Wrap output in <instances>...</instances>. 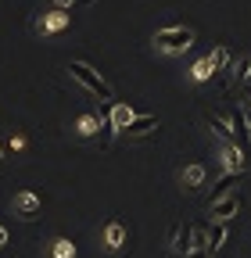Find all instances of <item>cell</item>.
<instances>
[{"mask_svg": "<svg viewBox=\"0 0 251 258\" xmlns=\"http://www.w3.org/2000/svg\"><path fill=\"white\" fill-rule=\"evenodd\" d=\"M205 176H208L205 165H186V169H183V186H186V190H198V186L205 183Z\"/></svg>", "mask_w": 251, "mask_h": 258, "instance_id": "4fadbf2b", "label": "cell"}, {"mask_svg": "<svg viewBox=\"0 0 251 258\" xmlns=\"http://www.w3.org/2000/svg\"><path fill=\"white\" fill-rule=\"evenodd\" d=\"M212 72H215V69H212V61H208V57H201V61L194 64V69H191L194 83H205V79H212Z\"/></svg>", "mask_w": 251, "mask_h": 258, "instance_id": "d6986e66", "label": "cell"}, {"mask_svg": "<svg viewBox=\"0 0 251 258\" xmlns=\"http://www.w3.org/2000/svg\"><path fill=\"white\" fill-rule=\"evenodd\" d=\"M65 72H69L83 90H90L93 97H101V101H108V104L115 101V90L108 86V79H104L101 72H93L86 61H69V64H65Z\"/></svg>", "mask_w": 251, "mask_h": 258, "instance_id": "6da1fadb", "label": "cell"}, {"mask_svg": "<svg viewBox=\"0 0 251 258\" xmlns=\"http://www.w3.org/2000/svg\"><path fill=\"white\" fill-rule=\"evenodd\" d=\"M83 4H93V0H83Z\"/></svg>", "mask_w": 251, "mask_h": 258, "instance_id": "d4e9b609", "label": "cell"}, {"mask_svg": "<svg viewBox=\"0 0 251 258\" xmlns=\"http://www.w3.org/2000/svg\"><path fill=\"white\" fill-rule=\"evenodd\" d=\"M69 25H72V11H65V8H54V11H47V15L36 18V32H43V36L61 32V29H69Z\"/></svg>", "mask_w": 251, "mask_h": 258, "instance_id": "3957f363", "label": "cell"}, {"mask_svg": "<svg viewBox=\"0 0 251 258\" xmlns=\"http://www.w3.org/2000/svg\"><path fill=\"white\" fill-rule=\"evenodd\" d=\"M240 176H244V172H226L223 179H219V183H215V190H212V205H215V201H223L226 194H230V186H233Z\"/></svg>", "mask_w": 251, "mask_h": 258, "instance_id": "5bb4252c", "label": "cell"}, {"mask_svg": "<svg viewBox=\"0 0 251 258\" xmlns=\"http://www.w3.org/2000/svg\"><path fill=\"white\" fill-rule=\"evenodd\" d=\"M40 212H43L40 194H33V190H22L18 198H15V215H18V219H25V222H29V219H36Z\"/></svg>", "mask_w": 251, "mask_h": 258, "instance_id": "5b68a950", "label": "cell"}, {"mask_svg": "<svg viewBox=\"0 0 251 258\" xmlns=\"http://www.w3.org/2000/svg\"><path fill=\"white\" fill-rule=\"evenodd\" d=\"M194 43V29L191 25H169V29H158L154 32V47L162 54H179Z\"/></svg>", "mask_w": 251, "mask_h": 258, "instance_id": "7a4b0ae2", "label": "cell"}, {"mask_svg": "<svg viewBox=\"0 0 251 258\" xmlns=\"http://www.w3.org/2000/svg\"><path fill=\"white\" fill-rule=\"evenodd\" d=\"M108 118H111V125L118 129V133H126V129L133 125V118H137V111L126 104V101H111L108 104Z\"/></svg>", "mask_w": 251, "mask_h": 258, "instance_id": "52a82bcc", "label": "cell"}, {"mask_svg": "<svg viewBox=\"0 0 251 258\" xmlns=\"http://www.w3.org/2000/svg\"><path fill=\"white\" fill-rule=\"evenodd\" d=\"M154 125H158V115H137V118H133V125L126 129V137H133V140H137V137H147Z\"/></svg>", "mask_w": 251, "mask_h": 258, "instance_id": "8fae6325", "label": "cell"}, {"mask_svg": "<svg viewBox=\"0 0 251 258\" xmlns=\"http://www.w3.org/2000/svg\"><path fill=\"white\" fill-rule=\"evenodd\" d=\"M223 244H226V222H212L208 226V247H212V254L223 247Z\"/></svg>", "mask_w": 251, "mask_h": 258, "instance_id": "9a60e30c", "label": "cell"}, {"mask_svg": "<svg viewBox=\"0 0 251 258\" xmlns=\"http://www.w3.org/2000/svg\"><path fill=\"white\" fill-rule=\"evenodd\" d=\"M237 208H240V198L237 194H226L223 201L212 205V222H230V215H237Z\"/></svg>", "mask_w": 251, "mask_h": 258, "instance_id": "9c48e42d", "label": "cell"}, {"mask_svg": "<svg viewBox=\"0 0 251 258\" xmlns=\"http://www.w3.org/2000/svg\"><path fill=\"white\" fill-rule=\"evenodd\" d=\"M8 244V226H0V247Z\"/></svg>", "mask_w": 251, "mask_h": 258, "instance_id": "7402d4cb", "label": "cell"}, {"mask_svg": "<svg viewBox=\"0 0 251 258\" xmlns=\"http://www.w3.org/2000/svg\"><path fill=\"white\" fill-rule=\"evenodd\" d=\"M208 61H212V69H215V72H223V69H226V61H230V50H226V47H215V50L208 54Z\"/></svg>", "mask_w": 251, "mask_h": 258, "instance_id": "ffe728a7", "label": "cell"}, {"mask_svg": "<svg viewBox=\"0 0 251 258\" xmlns=\"http://www.w3.org/2000/svg\"><path fill=\"white\" fill-rule=\"evenodd\" d=\"M244 118H247V129H251V104L244 108Z\"/></svg>", "mask_w": 251, "mask_h": 258, "instance_id": "cb8c5ba5", "label": "cell"}, {"mask_svg": "<svg viewBox=\"0 0 251 258\" xmlns=\"http://www.w3.org/2000/svg\"><path fill=\"white\" fill-rule=\"evenodd\" d=\"M230 133H233V144L247 154V151H251V129H247L244 108H230Z\"/></svg>", "mask_w": 251, "mask_h": 258, "instance_id": "277c9868", "label": "cell"}, {"mask_svg": "<svg viewBox=\"0 0 251 258\" xmlns=\"http://www.w3.org/2000/svg\"><path fill=\"white\" fill-rule=\"evenodd\" d=\"M54 8H65V11H72V0H50Z\"/></svg>", "mask_w": 251, "mask_h": 258, "instance_id": "44dd1931", "label": "cell"}, {"mask_svg": "<svg viewBox=\"0 0 251 258\" xmlns=\"http://www.w3.org/2000/svg\"><path fill=\"white\" fill-rule=\"evenodd\" d=\"M244 97H247V104H251V79L244 83Z\"/></svg>", "mask_w": 251, "mask_h": 258, "instance_id": "603a6c76", "label": "cell"}, {"mask_svg": "<svg viewBox=\"0 0 251 258\" xmlns=\"http://www.w3.org/2000/svg\"><path fill=\"white\" fill-rule=\"evenodd\" d=\"M122 247H126V226H122V222H108V226H104V251L115 254V251H122Z\"/></svg>", "mask_w": 251, "mask_h": 258, "instance_id": "30bf717a", "label": "cell"}, {"mask_svg": "<svg viewBox=\"0 0 251 258\" xmlns=\"http://www.w3.org/2000/svg\"><path fill=\"white\" fill-rule=\"evenodd\" d=\"M205 125H208V133H212V137H219V144H233L230 122H223V118H212V115H205Z\"/></svg>", "mask_w": 251, "mask_h": 258, "instance_id": "7c38bea8", "label": "cell"}, {"mask_svg": "<svg viewBox=\"0 0 251 258\" xmlns=\"http://www.w3.org/2000/svg\"><path fill=\"white\" fill-rule=\"evenodd\" d=\"M169 247L176 251V254H191L194 251V230H191V226H183V222H176L172 226V233H169Z\"/></svg>", "mask_w": 251, "mask_h": 258, "instance_id": "8992f818", "label": "cell"}, {"mask_svg": "<svg viewBox=\"0 0 251 258\" xmlns=\"http://www.w3.org/2000/svg\"><path fill=\"white\" fill-rule=\"evenodd\" d=\"M219 161H223L226 172H247V161H244V151L237 144H223V151H219Z\"/></svg>", "mask_w": 251, "mask_h": 258, "instance_id": "ba28073f", "label": "cell"}, {"mask_svg": "<svg viewBox=\"0 0 251 258\" xmlns=\"http://www.w3.org/2000/svg\"><path fill=\"white\" fill-rule=\"evenodd\" d=\"M97 129H101L97 115H83V118L76 122V133H79V137H93V133H97Z\"/></svg>", "mask_w": 251, "mask_h": 258, "instance_id": "ac0fdd59", "label": "cell"}, {"mask_svg": "<svg viewBox=\"0 0 251 258\" xmlns=\"http://www.w3.org/2000/svg\"><path fill=\"white\" fill-rule=\"evenodd\" d=\"M233 79H237L240 86L251 79V54H244V57H237V61H233Z\"/></svg>", "mask_w": 251, "mask_h": 258, "instance_id": "2e32d148", "label": "cell"}, {"mask_svg": "<svg viewBox=\"0 0 251 258\" xmlns=\"http://www.w3.org/2000/svg\"><path fill=\"white\" fill-rule=\"evenodd\" d=\"M50 254H54V258H76V244L65 240V237H57V240L50 244Z\"/></svg>", "mask_w": 251, "mask_h": 258, "instance_id": "e0dca14e", "label": "cell"}]
</instances>
